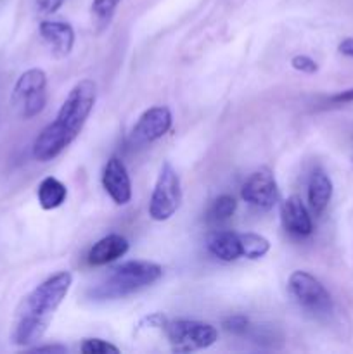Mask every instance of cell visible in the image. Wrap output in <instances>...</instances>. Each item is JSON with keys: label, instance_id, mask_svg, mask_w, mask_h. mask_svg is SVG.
Wrapping results in <instances>:
<instances>
[{"label": "cell", "instance_id": "obj_8", "mask_svg": "<svg viewBox=\"0 0 353 354\" xmlns=\"http://www.w3.org/2000/svg\"><path fill=\"white\" fill-rule=\"evenodd\" d=\"M173 124L172 111L166 106H154L138 116L130 131V142L135 145L152 144L170 131Z\"/></svg>", "mask_w": 353, "mask_h": 354}, {"label": "cell", "instance_id": "obj_13", "mask_svg": "<svg viewBox=\"0 0 353 354\" xmlns=\"http://www.w3.org/2000/svg\"><path fill=\"white\" fill-rule=\"evenodd\" d=\"M128 249H130V244H128L123 235L109 234L90 248L89 254H87V261H89L90 266L109 265V263L123 258Z\"/></svg>", "mask_w": 353, "mask_h": 354}, {"label": "cell", "instance_id": "obj_6", "mask_svg": "<svg viewBox=\"0 0 353 354\" xmlns=\"http://www.w3.org/2000/svg\"><path fill=\"white\" fill-rule=\"evenodd\" d=\"M172 351L190 353L208 349L218 341V330L211 324L197 320H173L165 327Z\"/></svg>", "mask_w": 353, "mask_h": 354}, {"label": "cell", "instance_id": "obj_11", "mask_svg": "<svg viewBox=\"0 0 353 354\" xmlns=\"http://www.w3.org/2000/svg\"><path fill=\"white\" fill-rule=\"evenodd\" d=\"M38 31L55 57L62 59L71 54L73 47H75V30L71 24L66 21L45 19L38 26Z\"/></svg>", "mask_w": 353, "mask_h": 354}, {"label": "cell", "instance_id": "obj_23", "mask_svg": "<svg viewBox=\"0 0 353 354\" xmlns=\"http://www.w3.org/2000/svg\"><path fill=\"white\" fill-rule=\"evenodd\" d=\"M166 324H168V318L163 313H152L149 317H145L144 320L138 324V328H163L165 330Z\"/></svg>", "mask_w": 353, "mask_h": 354}, {"label": "cell", "instance_id": "obj_24", "mask_svg": "<svg viewBox=\"0 0 353 354\" xmlns=\"http://www.w3.org/2000/svg\"><path fill=\"white\" fill-rule=\"evenodd\" d=\"M64 2L66 0H35V3H37V9L40 10L42 14L57 12Z\"/></svg>", "mask_w": 353, "mask_h": 354}, {"label": "cell", "instance_id": "obj_7", "mask_svg": "<svg viewBox=\"0 0 353 354\" xmlns=\"http://www.w3.org/2000/svg\"><path fill=\"white\" fill-rule=\"evenodd\" d=\"M287 289H289L294 301H296L303 310L310 311V313L314 315H318V317L331 315V294H329L327 289L308 272L296 270V272L291 273L289 280H287Z\"/></svg>", "mask_w": 353, "mask_h": 354}, {"label": "cell", "instance_id": "obj_26", "mask_svg": "<svg viewBox=\"0 0 353 354\" xmlns=\"http://www.w3.org/2000/svg\"><path fill=\"white\" fill-rule=\"evenodd\" d=\"M338 50L339 54L346 55V57H353V38H345V40L339 41L338 45Z\"/></svg>", "mask_w": 353, "mask_h": 354}, {"label": "cell", "instance_id": "obj_1", "mask_svg": "<svg viewBox=\"0 0 353 354\" xmlns=\"http://www.w3.org/2000/svg\"><path fill=\"white\" fill-rule=\"evenodd\" d=\"M97 99L93 80H80L62 102L57 116L48 123L33 142V158L40 162L52 161L75 142L92 114Z\"/></svg>", "mask_w": 353, "mask_h": 354}, {"label": "cell", "instance_id": "obj_12", "mask_svg": "<svg viewBox=\"0 0 353 354\" xmlns=\"http://www.w3.org/2000/svg\"><path fill=\"white\" fill-rule=\"evenodd\" d=\"M280 218H282L284 228L291 235L308 237L314 232V221H311L310 213H308L307 206L301 201V197H287L282 203V207H280Z\"/></svg>", "mask_w": 353, "mask_h": 354}, {"label": "cell", "instance_id": "obj_19", "mask_svg": "<svg viewBox=\"0 0 353 354\" xmlns=\"http://www.w3.org/2000/svg\"><path fill=\"white\" fill-rule=\"evenodd\" d=\"M235 209H237V203H235L234 197L224 194L213 201L210 211H208V220L221 223V221H227L235 213Z\"/></svg>", "mask_w": 353, "mask_h": 354}, {"label": "cell", "instance_id": "obj_3", "mask_svg": "<svg viewBox=\"0 0 353 354\" xmlns=\"http://www.w3.org/2000/svg\"><path fill=\"white\" fill-rule=\"evenodd\" d=\"M163 277L161 265L152 261L132 259L114 266L109 275L92 287L89 297L92 301H116L132 296L145 287L152 286Z\"/></svg>", "mask_w": 353, "mask_h": 354}, {"label": "cell", "instance_id": "obj_4", "mask_svg": "<svg viewBox=\"0 0 353 354\" xmlns=\"http://www.w3.org/2000/svg\"><path fill=\"white\" fill-rule=\"evenodd\" d=\"M12 106L23 120L38 116L47 106V75L44 69H26L12 88Z\"/></svg>", "mask_w": 353, "mask_h": 354}, {"label": "cell", "instance_id": "obj_20", "mask_svg": "<svg viewBox=\"0 0 353 354\" xmlns=\"http://www.w3.org/2000/svg\"><path fill=\"white\" fill-rule=\"evenodd\" d=\"M80 351H82L83 354H107V353L118 354L120 353V348H116V346L111 344V342L104 341V339L90 337V339H85V341L82 342V348H80Z\"/></svg>", "mask_w": 353, "mask_h": 354}, {"label": "cell", "instance_id": "obj_2", "mask_svg": "<svg viewBox=\"0 0 353 354\" xmlns=\"http://www.w3.org/2000/svg\"><path fill=\"white\" fill-rule=\"evenodd\" d=\"M71 283V273L57 272L24 296L14 313L10 342L16 346H31L40 341L55 311L68 296Z\"/></svg>", "mask_w": 353, "mask_h": 354}, {"label": "cell", "instance_id": "obj_22", "mask_svg": "<svg viewBox=\"0 0 353 354\" xmlns=\"http://www.w3.org/2000/svg\"><path fill=\"white\" fill-rule=\"evenodd\" d=\"M291 66H293V69H296V71L300 73H305V75H315V73L318 71L317 62H315L311 57H308V55H303V54L294 55V57L291 59Z\"/></svg>", "mask_w": 353, "mask_h": 354}, {"label": "cell", "instance_id": "obj_18", "mask_svg": "<svg viewBox=\"0 0 353 354\" xmlns=\"http://www.w3.org/2000/svg\"><path fill=\"white\" fill-rule=\"evenodd\" d=\"M120 3L121 0H92L90 14H92V19L93 24L97 26V31H102L104 28L109 26Z\"/></svg>", "mask_w": 353, "mask_h": 354}, {"label": "cell", "instance_id": "obj_10", "mask_svg": "<svg viewBox=\"0 0 353 354\" xmlns=\"http://www.w3.org/2000/svg\"><path fill=\"white\" fill-rule=\"evenodd\" d=\"M102 187L118 206H127L132 201V180L120 158H111L104 166Z\"/></svg>", "mask_w": 353, "mask_h": 354}, {"label": "cell", "instance_id": "obj_17", "mask_svg": "<svg viewBox=\"0 0 353 354\" xmlns=\"http://www.w3.org/2000/svg\"><path fill=\"white\" fill-rule=\"evenodd\" d=\"M239 241H241V251L242 258L251 259H262L263 256L269 254L270 251V242L269 239L263 235L255 234V232H246V234H239Z\"/></svg>", "mask_w": 353, "mask_h": 354}, {"label": "cell", "instance_id": "obj_25", "mask_svg": "<svg viewBox=\"0 0 353 354\" xmlns=\"http://www.w3.org/2000/svg\"><path fill=\"white\" fill-rule=\"evenodd\" d=\"M332 102L336 104H348V102H353V88L350 90H343V92L336 93V95L331 97Z\"/></svg>", "mask_w": 353, "mask_h": 354}, {"label": "cell", "instance_id": "obj_16", "mask_svg": "<svg viewBox=\"0 0 353 354\" xmlns=\"http://www.w3.org/2000/svg\"><path fill=\"white\" fill-rule=\"evenodd\" d=\"M37 197L42 209H57V207H61L62 204L66 203L68 189H66L64 183H62L61 180L55 178V176H45V178L38 183Z\"/></svg>", "mask_w": 353, "mask_h": 354}, {"label": "cell", "instance_id": "obj_9", "mask_svg": "<svg viewBox=\"0 0 353 354\" xmlns=\"http://www.w3.org/2000/svg\"><path fill=\"white\" fill-rule=\"evenodd\" d=\"M242 201L260 211H269L279 199V190L273 173L269 168H260L248 176L241 189Z\"/></svg>", "mask_w": 353, "mask_h": 354}, {"label": "cell", "instance_id": "obj_14", "mask_svg": "<svg viewBox=\"0 0 353 354\" xmlns=\"http://www.w3.org/2000/svg\"><path fill=\"white\" fill-rule=\"evenodd\" d=\"M206 248L215 258L221 259L225 263L237 261L242 258L241 241L239 234L228 230H215L206 235Z\"/></svg>", "mask_w": 353, "mask_h": 354}, {"label": "cell", "instance_id": "obj_5", "mask_svg": "<svg viewBox=\"0 0 353 354\" xmlns=\"http://www.w3.org/2000/svg\"><path fill=\"white\" fill-rule=\"evenodd\" d=\"M182 204V183L172 162H163L149 201V216L154 221H166Z\"/></svg>", "mask_w": 353, "mask_h": 354}, {"label": "cell", "instance_id": "obj_15", "mask_svg": "<svg viewBox=\"0 0 353 354\" xmlns=\"http://www.w3.org/2000/svg\"><path fill=\"white\" fill-rule=\"evenodd\" d=\"M332 199V182L322 168L311 171L308 180V204L315 214H322L327 209Z\"/></svg>", "mask_w": 353, "mask_h": 354}, {"label": "cell", "instance_id": "obj_21", "mask_svg": "<svg viewBox=\"0 0 353 354\" xmlns=\"http://www.w3.org/2000/svg\"><path fill=\"white\" fill-rule=\"evenodd\" d=\"M221 325H224L225 330L230 332V334L242 335L246 334V330H248L249 320L244 317V315H230V317L225 318Z\"/></svg>", "mask_w": 353, "mask_h": 354}, {"label": "cell", "instance_id": "obj_27", "mask_svg": "<svg viewBox=\"0 0 353 354\" xmlns=\"http://www.w3.org/2000/svg\"><path fill=\"white\" fill-rule=\"evenodd\" d=\"M33 353H66V346L61 344H48V346H37V348H31Z\"/></svg>", "mask_w": 353, "mask_h": 354}]
</instances>
